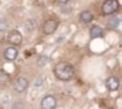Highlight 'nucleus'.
Wrapping results in <instances>:
<instances>
[{"mask_svg": "<svg viewBox=\"0 0 122 109\" xmlns=\"http://www.w3.org/2000/svg\"><path fill=\"white\" fill-rule=\"evenodd\" d=\"M74 74H75L74 67L67 61H61L54 67V75H56V78L58 81H62V82L71 81L74 78Z\"/></svg>", "mask_w": 122, "mask_h": 109, "instance_id": "nucleus-1", "label": "nucleus"}, {"mask_svg": "<svg viewBox=\"0 0 122 109\" xmlns=\"http://www.w3.org/2000/svg\"><path fill=\"white\" fill-rule=\"evenodd\" d=\"M119 9V1L118 0H105L101 6V11L104 16H114Z\"/></svg>", "mask_w": 122, "mask_h": 109, "instance_id": "nucleus-2", "label": "nucleus"}, {"mask_svg": "<svg viewBox=\"0 0 122 109\" xmlns=\"http://www.w3.org/2000/svg\"><path fill=\"white\" fill-rule=\"evenodd\" d=\"M58 27V21L56 19H47L44 23H43V33L46 35H50L53 33H56V30Z\"/></svg>", "mask_w": 122, "mask_h": 109, "instance_id": "nucleus-3", "label": "nucleus"}, {"mask_svg": "<svg viewBox=\"0 0 122 109\" xmlns=\"http://www.w3.org/2000/svg\"><path fill=\"white\" fill-rule=\"evenodd\" d=\"M13 88H14L16 92L23 94V92H26L27 88H29V81H27L24 77H19V78H16V81L13 82Z\"/></svg>", "mask_w": 122, "mask_h": 109, "instance_id": "nucleus-4", "label": "nucleus"}, {"mask_svg": "<svg viewBox=\"0 0 122 109\" xmlns=\"http://www.w3.org/2000/svg\"><path fill=\"white\" fill-rule=\"evenodd\" d=\"M7 41H9V44H11V45H19V44H21V41H23V35H21L20 31L11 30V31L7 34Z\"/></svg>", "mask_w": 122, "mask_h": 109, "instance_id": "nucleus-5", "label": "nucleus"}, {"mask_svg": "<svg viewBox=\"0 0 122 109\" xmlns=\"http://www.w3.org/2000/svg\"><path fill=\"white\" fill-rule=\"evenodd\" d=\"M57 108V99L53 95H46L41 99V109H56Z\"/></svg>", "mask_w": 122, "mask_h": 109, "instance_id": "nucleus-6", "label": "nucleus"}, {"mask_svg": "<svg viewBox=\"0 0 122 109\" xmlns=\"http://www.w3.org/2000/svg\"><path fill=\"white\" fill-rule=\"evenodd\" d=\"M119 79L117 78V77H108L107 79H105V86H107V89L108 91H111V92H115V91H118L119 89Z\"/></svg>", "mask_w": 122, "mask_h": 109, "instance_id": "nucleus-7", "label": "nucleus"}, {"mask_svg": "<svg viewBox=\"0 0 122 109\" xmlns=\"http://www.w3.org/2000/svg\"><path fill=\"white\" fill-rule=\"evenodd\" d=\"M3 57H4V59H7V61H14V59L19 57V50H17L14 45H10V47H7V48L4 50Z\"/></svg>", "mask_w": 122, "mask_h": 109, "instance_id": "nucleus-8", "label": "nucleus"}, {"mask_svg": "<svg viewBox=\"0 0 122 109\" xmlns=\"http://www.w3.org/2000/svg\"><path fill=\"white\" fill-rule=\"evenodd\" d=\"M90 35H91V38H101V37H104V30L102 27H99V26H91L90 28Z\"/></svg>", "mask_w": 122, "mask_h": 109, "instance_id": "nucleus-9", "label": "nucleus"}, {"mask_svg": "<svg viewBox=\"0 0 122 109\" xmlns=\"http://www.w3.org/2000/svg\"><path fill=\"white\" fill-rule=\"evenodd\" d=\"M92 19H94V14H92L90 10H84V11L80 14V21H81L82 24H88V23H91Z\"/></svg>", "mask_w": 122, "mask_h": 109, "instance_id": "nucleus-10", "label": "nucleus"}, {"mask_svg": "<svg viewBox=\"0 0 122 109\" xmlns=\"http://www.w3.org/2000/svg\"><path fill=\"white\" fill-rule=\"evenodd\" d=\"M119 21H121V19L119 17H112V16H109V20L107 21V26L109 28H115V27H118L119 26Z\"/></svg>", "mask_w": 122, "mask_h": 109, "instance_id": "nucleus-11", "label": "nucleus"}, {"mask_svg": "<svg viewBox=\"0 0 122 109\" xmlns=\"http://www.w3.org/2000/svg\"><path fill=\"white\" fill-rule=\"evenodd\" d=\"M4 30H7V21L0 19V31H4Z\"/></svg>", "mask_w": 122, "mask_h": 109, "instance_id": "nucleus-12", "label": "nucleus"}, {"mask_svg": "<svg viewBox=\"0 0 122 109\" xmlns=\"http://www.w3.org/2000/svg\"><path fill=\"white\" fill-rule=\"evenodd\" d=\"M0 79H1V81H7V79H9V74L4 72V71H0Z\"/></svg>", "mask_w": 122, "mask_h": 109, "instance_id": "nucleus-13", "label": "nucleus"}, {"mask_svg": "<svg viewBox=\"0 0 122 109\" xmlns=\"http://www.w3.org/2000/svg\"><path fill=\"white\" fill-rule=\"evenodd\" d=\"M13 109H23V105L21 104H14L13 105Z\"/></svg>", "mask_w": 122, "mask_h": 109, "instance_id": "nucleus-14", "label": "nucleus"}, {"mask_svg": "<svg viewBox=\"0 0 122 109\" xmlns=\"http://www.w3.org/2000/svg\"><path fill=\"white\" fill-rule=\"evenodd\" d=\"M56 1H57V3H60V4H67L70 0H56Z\"/></svg>", "mask_w": 122, "mask_h": 109, "instance_id": "nucleus-15", "label": "nucleus"}]
</instances>
